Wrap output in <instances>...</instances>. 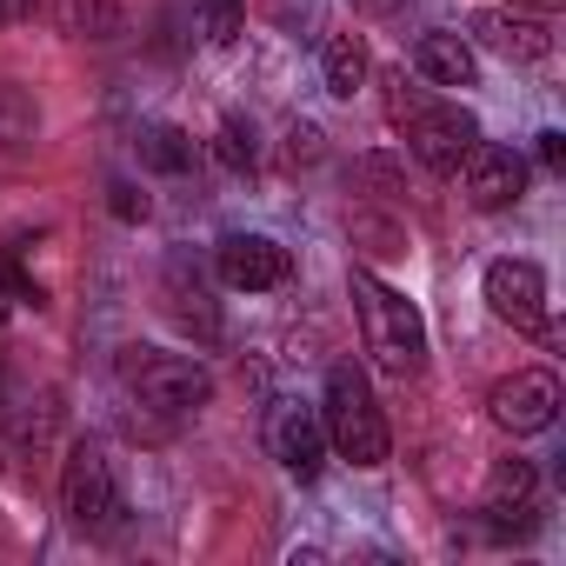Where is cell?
Listing matches in <instances>:
<instances>
[{
    "label": "cell",
    "mask_w": 566,
    "mask_h": 566,
    "mask_svg": "<svg viewBox=\"0 0 566 566\" xmlns=\"http://www.w3.org/2000/svg\"><path fill=\"white\" fill-rule=\"evenodd\" d=\"M347 287H354V314H360V340H367L374 367L394 374V380H413L427 367V321H420V307L400 287H387L380 273H367V266H354Z\"/></svg>",
    "instance_id": "1"
},
{
    "label": "cell",
    "mask_w": 566,
    "mask_h": 566,
    "mask_svg": "<svg viewBox=\"0 0 566 566\" xmlns=\"http://www.w3.org/2000/svg\"><path fill=\"white\" fill-rule=\"evenodd\" d=\"M321 427H327V453H340L347 467H387L394 453V433H387V413L367 387L360 367H334L327 387H321Z\"/></svg>",
    "instance_id": "2"
},
{
    "label": "cell",
    "mask_w": 566,
    "mask_h": 566,
    "mask_svg": "<svg viewBox=\"0 0 566 566\" xmlns=\"http://www.w3.org/2000/svg\"><path fill=\"white\" fill-rule=\"evenodd\" d=\"M120 387L140 413L160 420H187L213 400V374L193 354H167V347H120Z\"/></svg>",
    "instance_id": "3"
},
{
    "label": "cell",
    "mask_w": 566,
    "mask_h": 566,
    "mask_svg": "<svg viewBox=\"0 0 566 566\" xmlns=\"http://www.w3.org/2000/svg\"><path fill=\"white\" fill-rule=\"evenodd\" d=\"M61 513L74 533L87 539H114L120 520H127V500H120V480H114V460L101 440H74L67 447V467H61Z\"/></svg>",
    "instance_id": "4"
},
{
    "label": "cell",
    "mask_w": 566,
    "mask_h": 566,
    "mask_svg": "<svg viewBox=\"0 0 566 566\" xmlns=\"http://www.w3.org/2000/svg\"><path fill=\"white\" fill-rule=\"evenodd\" d=\"M400 134H407V147H413V160H420L427 174H453V167L467 160V147L480 140V120H473L460 101H427Z\"/></svg>",
    "instance_id": "5"
},
{
    "label": "cell",
    "mask_w": 566,
    "mask_h": 566,
    "mask_svg": "<svg viewBox=\"0 0 566 566\" xmlns=\"http://www.w3.org/2000/svg\"><path fill=\"white\" fill-rule=\"evenodd\" d=\"M480 294H486L493 321H506L520 334H539L546 327V273L533 260H493L486 280H480Z\"/></svg>",
    "instance_id": "6"
},
{
    "label": "cell",
    "mask_w": 566,
    "mask_h": 566,
    "mask_svg": "<svg viewBox=\"0 0 566 566\" xmlns=\"http://www.w3.org/2000/svg\"><path fill=\"white\" fill-rule=\"evenodd\" d=\"M453 174L467 187V207H480V213H506L526 193V160L513 147H493V140H473Z\"/></svg>",
    "instance_id": "7"
},
{
    "label": "cell",
    "mask_w": 566,
    "mask_h": 566,
    "mask_svg": "<svg viewBox=\"0 0 566 566\" xmlns=\"http://www.w3.org/2000/svg\"><path fill=\"white\" fill-rule=\"evenodd\" d=\"M486 413L506 433H546L559 420V380L546 367H526V374H513V380H500L486 394Z\"/></svg>",
    "instance_id": "8"
},
{
    "label": "cell",
    "mask_w": 566,
    "mask_h": 566,
    "mask_svg": "<svg viewBox=\"0 0 566 566\" xmlns=\"http://www.w3.org/2000/svg\"><path fill=\"white\" fill-rule=\"evenodd\" d=\"M266 447H273V460L287 467L294 480H321V467H327V427H321V407L280 400V407L266 413Z\"/></svg>",
    "instance_id": "9"
},
{
    "label": "cell",
    "mask_w": 566,
    "mask_h": 566,
    "mask_svg": "<svg viewBox=\"0 0 566 566\" xmlns=\"http://www.w3.org/2000/svg\"><path fill=\"white\" fill-rule=\"evenodd\" d=\"M213 260H220V280L233 294H266L287 280V247L266 240V233H227Z\"/></svg>",
    "instance_id": "10"
},
{
    "label": "cell",
    "mask_w": 566,
    "mask_h": 566,
    "mask_svg": "<svg viewBox=\"0 0 566 566\" xmlns=\"http://www.w3.org/2000/svg\"><path fill=\"white\" fill-rule=\"evenodd\" d=\"M473 41L493 48L500 61H546V54H553V28L533 21V14H513V8H486V14H473Z\"/></svg>",
    "instance_id": "11"
},
{
    "label": "cell",
    "mask_w": 566,
    "mask_h": 566,
    "mask_svg": "<svg viewBox=\"0 0 566 566\" xmlns=\"http://www.w3.org/2000/svg\"><path fill=\"white\" fill-rule=\"evenodd\" d=\"M160 294H167V314H174L200 347H213V340H220V307H213V294H207V280H200V273H187V260H174V266H167Z\"/></svg>",
    "instance_id": "12"
},
{
    "label": "cell",
    "mask_w": 566,
    "mask_h": 566,
    "mask_svg": "<svg viewBox=\"0 0 566 566\" xmlns=\"http://www.w3.org/2000/svg\"><path fill=\"white\" fill-rule=\"evenodd\" d=\"M413 67H420L433 87H473V81H480L473 48H467L460 34H447V28H433V34H420V41H413Z\"/></svg>",
    "instance_id": "13"
},
{
    "label": "cell",
    "mask_w": 566,
    "mask_h": 566,
    "mask_svg": "<svg viewBox=\"0 0 566 566\" xmlns=\"http://www.w3.org/2000/svg\"><path fill=\"white\" fill-rule=\"evenodd\" d=\"M48 21L67 41H120L127 34V8H120V0H48Z\"/></svg>",
    "instance_id": "14"
},
{
    "label": "cell",
    "mask_w": 566,
    "mask_h": 566,
    "mask_svg": "<svg viewBox=\"0 0 566 566\" xmlns=\"http://www.w3.org/2000/svg\"><path fill=\"white\" fill-rule=\"evenodd\" d=\"M533 467L526 460H500L493 467V480H486V513H493V526H513V520H526L533 513Z\"/></svg>",
    "instance_id": "15"
},
{
    "label": "cell",
    "mask_w": 566,
    "mask_h": 566,
    "mask_svg": "<svg viewBox=\"0 0 566 566\" xmlns=\"http://www.w3.org/2000/svg\"><path fill=\"white\" fill-rule=\"evenodd\" d=\"M41 140V101L21 81H0V154H28Z\"/></svg>",
    "instance_id": "16"
},
{
    "label": "cell",
    "mask_w": 566,
    "mask_h": 566,
    "mask_svg": "<svg viewBox=\"0 0 566 566\" xmlns=\"http://www.w3.org/2000/svg\"><path fill=\"white\" fill-rule=\"evenodd\" d=\"M321 81H327L334 101H354V94H360V81H367V48H360V34H334V41L321 48Z\"/></svg>",
    "instance_id": "17"
},
{
    "label": "cell",
    "mask_w": 566,
    "mask_h": 566,
    "mask_svg": "<svg viewBox=\"0 0 566 566\" xmlns=\"http://www.w3.org/2000/svg\"><path fill=\"white\" fill-rule=\"evenodd\" d=\"M140 160H147L154 174H187V167H193V140H187L174 120H154V127H140Z\"/></svg>",
    "instance_id": "18"
},
{
    "label": "cell",
    "mask_w": 566,
    "mask_h": 566,
    "mask_svg": "<svg viewBox=\"0 0 566 566\" xmlns=\"http://www.w3.org/2000/svg\"><path fill=\"white\" fill-rule=\"evenodd\" d=\"M213 154H220V167L247 174V167H253V154H260V147H253V127H247L240 114H227V120H220V134H213Z\"/></svg>",
    "instance_id": "19"
},
{
    "label": "cell",
    "mask_w": 566,
    "mask_h": 566,
    "mask_svg": "<svg viewBox=\"0 0 566 566\" xmlns=\"http://www.w3.org/2000/svg\"><path fill=\"white\" fill-rule=\"evenodd\" d=\"M240 21H247V0H200V28H207L213 48H233Z\"/></svg>",
    "instance_id": "20"
},
{
    "label": "cell",
    "mask_w": 566,
    "mask_h": 566,
    "mask_svg": "<svg viewBox=\"0 0 566 566\" xmlns=\"http://www.w3.org/2000/svg\"><path fill=\"white\" fill-rule=\"evenodd\" d=\"M354 240H367L374 260H400L407 253V233L394 220H374V213H354Z\"/></svg>",
    "instance_id": "21"
},
{
    "label": "cell",
    "mask_w": 566,
    "mask_h": 566,
    "mask_svg": "<svg viewBox=\"0 0 566 566\" xmlns=\"http://www.w3.org/2000/svg\"><path fill=\"white\" fill-rule=\"evenodd\" d=\"M380 87H387V120H394V127H407V120H413V114L433 101V94H427V87H413L407 74H387Z\"/></svg>",
    "instance_id": "22"
},
{
    "label": "cell",
    "mask_w": 566,
    "mask_h": 566,
    "mask_svg": "<svg viewBox=\"0 0 566 566\" xmlns=\"http://www.w3.org/2000/svg\"><path fill=\"white\" fill-rule=\"evenodd\" d=\"M107 207H114V220H147V193H134L127 180L107 187Z\"/></svg>",
    "instance_id": "23"
},
{
    "label": "cell",
    "mask_w": 566,
    "mask_h": 566,
    "mask_svg": "<svg viewBox=\"0 0 566 566\" xmlns=\"http://www.w3.org/2000/svg\"><path fill=\"white\" fill-rule=\"evenodd\" d=\"M287 154H294V160H314V154H321V134H314L307 120H294V134H287Z\"/></svg>",
    "instance_id": "24"
},
{
    "label": "cell",
    "mask_w": 566,
    "mask_h": 566,
    "mask_svg": "<svg viewBox=\"0 0 566 566\" xmlns=\"http://www.w3.org/2000/svg\"><path fill=\"white\" fill-rule=\"evenodd\" d=\"M34 14V0H0V28H8V21H28Z\"/></svg>",
    "instance_id": "25"
},
{
    "label": "cell",
    "mask_w": 566,
    "mask_h": 566,
    "mask_svg": "<svg viewBox=\"0 0 566 566\" xmlns=\"http://www.w3.org/2000/svg\"><path fill=\"white\" fill-rule=\"evenodd\" d=\"M354 8H360V14H374V21H380V14H394V8H400V0H354Z\"/></svg>",
    "instance_id": "26"
},
{
    "label": "cell",
    "mask_w": 566,
    "mask_h": 566,
    "mask_svg": "<svg viewBox=\"0 0 566 566\" xmlns=\"http://www.w3.org/2000/svg\"><path fill=\"white\" fill-rule=\"evenodd\" d=\"M8 307H14V287H8V266H0V321H8Z\"/></svg>",
    "instance_id": "27"
},
{
    "label": "cell",
    "mask_w": 566,
    "mask_h": 566,
    "mask_svg": "<svg viewBox=\"0 0 566 566\" xmlns=\"http://www.w3.org/2000/svg\"><path fill=\"white\" fill-rule=\"evenodd\" d=\"M533 8H539V14H553V0H533Z\"/></svg>",
    "instance_id": "28"
}]
</instances>
